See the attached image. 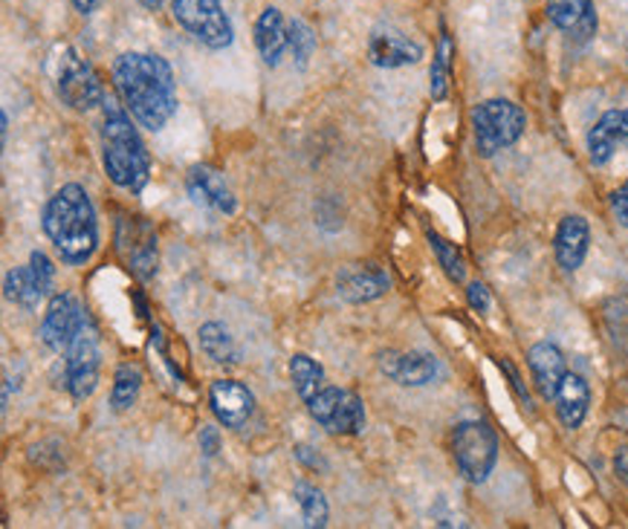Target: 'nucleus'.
Here are the masks:
<instances>
[{"mask_svg":"<svg viewBox=\"0 0 628 529\" xmlns=\"http://www.w3.org/2000/svg\"><path fill=\"white\" fill-rule=\"evenodd\" d=\"M113 87L127 113L145 131H162L177 113V82L169 61L151 52H122L113 61Z\"/></svg>","mask_w":628,"mask_h":529,"instance_id":"nucleus-1","label":"nucleus"},{"mask_svg":"<svg viewBox=\"0 0 628 529\" xmlns=\"http://www.w3.org/2000/svg\"><path fill=\"white\" fill-rule=\"evenodd\" d=\"M44 232L67 267H85L99 249V220L82 185H61L44 206Z\"/></svg>","mask_w":628,"mask_h":529,"instance_id":"nucleus-2","label":"nucleus"},{"mask_svg":"<svg viewBox=\"0 0 628 529\" xmlns=\"http://www.w3.org/2000/svg\"><path fill=\"white\" fill-rule=\"evenodd\" d=\"M136 119L127 113L125 104L108 96L102 104V165L113 185L122 192L139 194L151 180V153L145 148L143 136L134 125Z\"/></svg>","mask_w":628,"mask_h":529,"instance_id":"nucleus-3","label":"nucleus"},{"mask_svg":"<svg viewBox=\"0 0 628 529\" xmlns=\"http://www.w3.org/2000/svg\"><path fill=\"white\" fill-rule=\"evenodd\" d=\"M525 127V110L507 99H487L472 110V134L481 157H495L509 145H516Z\"/></svg>","mask_w":628,"mask_h":529,"instance_id":"nucleus-4","label":"nucleus"},{"mask_svg":"<svg viewBox=\"0 0 628 529\" xmlns=\"http://www.w3.org/2000/svg\"><path fill=\"white\" fill-rule=\"evenodd\" d=\"M452 457L469 483H484L498 463V438L490 422L464 420L452 431Z\"/></svg>","mask_w":628,"mask_h":529,"instance_id":"nucleus-5","label":"nucleus"},{"mask_svg":"<svg viewBox=\"0 0 628 529\" xmlns=\"http://www.w3.org/2000/svg\"><path fill=\"white\" fill-rule=\"evenodd\" d=\"M171 15L209 50H226L235 41V29L230 15L223 12L221 0H171Z\"/></svg>","mask_w":628,"mask_h":529,"instance_id":"nucleus-6","label":"nucleus"},{"mask_svg":"<svg viewBox=\"0 0 628 529\" xmlns=\"http://www.w3.org/2000/svg\"><path fill=\"white\" fill-rule=\"evenodd\" d=\"M307 411L328 434H359L366 429V403L354 391L324 385L319 394L307 403Z\"/></svg>","mask_w":628,"mask_h":529,"instance_id":"nucleus-7","label":"nucleus"},{"mask_svg":"<svg viewBox=\"0 0 628 529\" xmlns=\"http://www.w3.org/2000/svg\"><path fill=\"white\" fill-rule=\"evenodd\" d=\"M116 249L139 281H151L157 275L160 253H157V229L151 226V220L136 218V214H120Z\"/></svg>","mask_w":628,"mask_h":529,"instance_id":"nucleus-8","label":"nucleus"},{"mask_svg":"<svg viewBox=\"0 0 628 529\" xmlns=\"http://www.w3.org/2000/svg\"><path fill=\"white\" fill-rule=\"evenodd\" d=\"M99 368H102V350H99V336L90 324L78 330L73 345L67 347V361H64V385L76 403H85L96 394L99 387Z\"/></svg>","mask_w":628,"mask_h":529,"instance_id":"nucleus-9","label":"nucleus"},{"mask_svg":"<svg viewBox=\"0 0 628 529\" xmlns=\"http://www.w3.org/2000/svg\"><path fill=\"white\" fill-rule=\"evenodd\" d=\"M59 99L76 113H87V110L102 108L108 93H104L102 78L85 59H78L76 52H67L61 59L59 82H56Z\"/></svg>","mask_w":628,"mask_h":529,"instance_id":"nucleus-10","label":"nucleus"},{"mask_svg":"<svg viewBox=\"0 0 628 529\" xmlns=\"http://www.w3.org/2000/svg\"><path fill=\"white\" fill-rule=\"evenodd\" d=\"M52 281H56V267L50 258L44 253H33L26 267L9 269L3 278V295L21 310L35 312L52 290Z\"/></svg>","mask_w":628,"mask_h":529,"instance_id":"nucleus-11","label":"nucleus"},{"mask_svg":"<svg viewBox=\"0 0 628 529\" xmlns=\"http://www.w3.org/2000/svg\"><path fill=\"white\" fill-rule=\"evenodd\" d=\"M85 324L87 319L82 312V304L70 293H56L47 304V312H44L41 342L52 353H67V347L73 345V339Z\"/></svg>","mask_w":628,"mask_h":529,"instance_id":"nucleus-12","label":"nucleus"},{"mask_svg":"<svg viewBox=\"0 0 628 529\" xmlns=\"http://www.w3.org/2000/svg\"><path fill=\"white\" fill-rule=\"evenodd\" d=\"M209 405L223 429L244 431L255 417V394L244 382L235 379H218L209 387Z\"/></svg>","mask_w":628,"mask_h":529,"instance_id":"nucleus-13","label":"nucleus"},{"mask_svg":"<svg viewBox=\"0 0 628 529\" xmlns=\"http://www.w3.org/2000/svg\"><path fill=\"white\" fill-rule=\"evenodd\" d=\"M391 290L389 272L380 263H345L336 272V295L348 304L377 302Z\"/></svg>","mask_w":628,"mask_h":529,"instance_id":"nucleus-14","label":"nucleus"},{"mask_svg":"<svg viewBox=\"0 0 628 529\" xmlns=\"http://www.w3.org/2000/svg\"><path fill=\"white\" fill-rule=\"evenodd\" d=\"M380 370L391 382H397L403 387H423L432 385L438 373H441V365L434 359L432 353L426 350H408V353H394L385 350L380 353Z\"/></svg>","mask_w":628,"mask_h":529,"instance_id":"nucleus-15","label":"nucleus"},{"mask_svg":"<svg viewBox=\"0 0 628 529\" xmlns=\"http://www.w3.org/2000/svg\"><path fill=\"white\" fill-rule=\"evenodd\" d=\"M186 192L197 206L221 211V214H235L238 211V197L226 183V176L212 165H192L186 174Z\"/></svg>","mask_w":628,"mask_h":529,"instance_id":"nucleus-16","label":"nucleus"},{"mask_svg":"<svg viewBox=\"0 0 628 529\" xmlns=\"http://www.w3.org/2000/svg\"><path fill=\"white\" fill-rule=\"evenodd\" d=\"M547 17L574 44H588L596 33L594 0H547Z\"/></svg>","mask_w":628,"mask_h":529,"instance_id":"nucleus-17","label":"nucleus"},{"mask_svg":"<svg viewBox=\"0 0 628 529\" xmlns=\"http://www.w3.org/2000/svg\"><path fill=\"white\" fill-rule=\"evenodd\" d=\"M588 246H591V226L582 214H568L559 220L556 237H553V253L556 263L565 272H577L588 258Z\"/></svg>","mask_w":628,"mask_h":529,"instance_id":"nucleus-18","label":"nucleus"},{"mask_svg":"<svg viewBox=\"0 0 628 529\" xmlns=\"http://www.w3.org/2000/svg\"><path fill=\"white\" fill-rule=\"evenodd\" d=\"M368 59L374 67L382 70H399V67H411L417 61L423 59V47L406 35L399 33H374L371 35V41H368Z\"/></svg>","mask_w":628,"mask_h":529,"instance_id":"nucleus-19","label":"nucleus"},{"mask_svg":"<svg viewBox=\"0 0 628 529\" xmlns=\"http://www.w3.org/2000/svg\"><path fill=\"white\" fill-rule=\"evenodd\" d=\"M628 139V108L626 110H608L596 119L594 127L588 131V157L596 169L612 160L617 145Z\"/></svg>","mask_w":628,"mask_h":529,"instance_id":"nucleus-20","label":"nucleus"},{"mask_svg":"<svg viewBox=\"0 0 628 529\" xmlns=\"http://www.w3.org/2000/svg\"><path fill=\"white\" fill-rule=\"evenodd\" d=\"M527 365H530V373H533L539 394H542L547 403H553L562 379L568 373V365H565V356H562L559 347L551 345V342H539V345H533L530 353H527Z\"/></svg>","mask_w":628,"mask_h":529,"instance_id":"nucleus-21","label":"nucleus"},{"mask_svg":"<svg viewBox=\"0 0 628 529\" xmlns=\"http://www.w3.org/2000/svg\"><path fill=\"white\" fill-rule=\"evenodd\" d=\"M255 47L267 67H279L284 52L290 50V24H284V15L275 7L263 9L255 21Z\"/></svg>","mask_w":628,"mask_h":529,"instance_id":"nucleus-22","label":"nucleus"},{"mask_svg":"<svg viewBox=\"0 0 628 529\" xmlns=\"http://www.w3.org/2000/svg\"><path fill=\"white\" fill-rule=\"evenodd\" d=\"M553 405H556V414H559V422L565 429L577 431L588 417V405H591V387L579 373H565L562 379L559 391L553 396Z\"/></svg>","mask_w":628,"mask_h":529,"instance_id":"nucleus-23","label":"nucleus"},{"mask_svg":"<svg viewBox=\"0 0 628 529\" xmlns=\"http://www.w3.org/2000/svg\"><path fill=\"white\" fill-rule=\"evenodd\" d=\"M197 339H200V350L214 365H238L241 361V347L235 345V339H232V333L223 328L221 321H206Z\"/></svg>","mask_w":628,"mask_h":529,"instance_id":"nucleus-24","label":"nucleus"},{"mask_svg":"<svg viewBox=\"0 0 628 529\" xmlns=\"http://www.w3.org/2000/svg\"><path fill=\"white\" fill-rule=\"evenodd\" d=\"M290 379H293V385H296L298 396L310 403L324 385H328V379H324V368L316 359H310L307 353H296L293 359H290Z\"/></svg>","mask_w":628,"mask_h":529,"instance_id":"nucleus-25","label":"nucleus"},{"mask_svg":"<svg viewBox=\"0 0 628 529\" xmlns=\"http://www.w3.org/2000/svg\"><path fill=\"white\" fill-rule=\"evenodd\" d=\"M143 391V370L134 361H125L113 373V387H111V408L116 414L134 408L136 396Z\"/></svg>","mask_w":628,"mask_h":529,"instance_id":"nucleus-26","label":"nucleus"},{"mask_svg":"<svg viewBox=\"0 0 628 529\" xmlns=\"http://www.w3.org/2000/svg\"><path fill=\"white\" fill-rule=\"evenodd\" d=\"M452 56H455V44L446 33H441L438 41V52H434L432 73H429V93L434 101H443L450 96V78H452Z\"/></svg>","mask_w":628,"mask_h":529,"instance_id":"nucleus-27","label":"nucleus"},{"mask_svg":"<svg viewBox=\"0 0 628 529\" xmlns=\"http://www.w3.org/2000/svg\"><path fill=\"white\" fill-rule=\"evenodd\" d=\"M293 495H296L298 506H301V515H305L307 527H328V501L313 483H305V480H298L296 487H293Z\"/></svg>","mask_w":628,"mask_h":529,"instance_id":"nucleus-28","label":"nucleus"},{"mask_svg":"<svg viewBox=\"0 0 628 529\" xmlns=\"http://www.w3.org/2000/svg\"><path fill=\"white\" fill-rule=\"evenodd\" d=\"M426 237H429L432 253L438 255V263H441L443 272L450 275V281L464 284V281H467V261H464V255H460L458 246L450 244V241L438 235V232H426Z\"/></svg>","mask_w":628,"mask_h":529,"instance_id":"nucleus-29","label":"nucleus"},{"mask_svg":"<svg viewBox=\"0 0 628 529\" xmlns=\"http://www.w3.org/2000/svg\"><path fill=\"white\" fill-rule=\"evenodd\" d=\"M290 47H293V56H296L298 67H307V61L313 59L316 52V33L301 21V17H293V21H290Z\"/></svg>","mask_w":628,"mask_h":529,"instance_id":"nucleus-30","label":"nucleus"},{"mask_svg":"<svg viewBox=\"0 0 628 529\" xmlns=\"http://www.w3.org/2000/svg\"><path fill=\"white\" fill-rule=\"evenodd\" d=\"M467 302H469V307H472V310L484 316V312L490 310V290H487L481 281H472V284L467 286Z\"/></svg>","mask_w":628,"mask_h":529,"instance_id":"nucleus-31","label":"nucleus"},{"mask_svg":"<svg viewBox=\"0 0 628 529\" xmlns=\"http://www.w3.org/2000/svg\"><path fill=\"white\" fill-rule=\"evenodd\" d=\"M612 211L617 223L623 229H628V180L620 185V188H614L612 192Z\"/></svg>","mask_w":628,"mask_h":529,"instance_id":"nucleus-32","label":"nucleus"},{"mask_svg":"<svg viewBox=\"0 0 628 529\" xmlns=\"http://www.w3.org/2000/svg\"><path fill=\"white\" fill-rule=\"evenodd\" d=\"M200 452L206 454V457H214V454L221 452V431L214 429V426H204V429H200Z\"/></svg>","mask_w":628,"mask_h":529,"instance_id":"nucleus-33","label":"nucleus"},{"mask_svg":"<svg viewBox=\"0 0 628 529\" xmlns=\"http://www.w3.org/2000/svg\"><path fill=\"white\" fill-rule=\"evenodd\" d=\"M310 452H313L310 445H296V457L305 463V466H310V469H328L322 457H319V454H310Z\"/></svg>","mask_w":628,"mask_h":529,"instance_id":"nucleus-34","label":"nucleus"},{"mask_svg":"<svg viewBox=\"0 0 628 529\" xmlns=\"http://www.w3.org/2000/svg\"><path fill=\"white\" fill-rule=\"evenodd\" d=\"M498 365H502V368L509 373V382H513V387H516V394L521 396L525 403H530V394H527L525 382H521V377H518V373H516V368H513V365H509L507 359H502V361H498Z\"/></svg>","mask_w":628,"mask_h":529,"instance_id":"nucleus-35","label":"nucleus"},{"mask_svg":"<svg viewBox=\"0 0 628 529\" xmlns=\"http://www.w3.org/2000/svg\"><path fill=\"white\" fill-rule=\"evenodd\" d=\"M614 471H617V478L628 487V445H623L620 452L614 454Z\"/></svg>","mask_w":628,"mask_h":529,"instance_id":"nucleus-36","label":"nucleus"},{"mask_svg":"<svg viewBox=\"0 0 628 529\" xmlns=\"http://www.w3.org/2000/svg\"><path fill=\"white\" fill-rule=\"evenodd\" d=\"M96 3H99V0H73V7H76L82 15H90L96 9Z\"/></svg>","mask_w":628,"mask_h":529,"instance_id":"nucleus-37","label":"nucleus"},{"mask_svg":"<svg viewBox=\"0 0 628 529\" xmlns=\"http://www.w3.org/2000/svg\"><path fill=\"white\" fill-rule=\"evenodd\" d=\"M136 3H143L145 9H160L162 0H136Z\"/></svg>","mask_w":628,"mask_h":529,"instance_id":"nucleus-38","label":"nucleus"}]
</instances>
